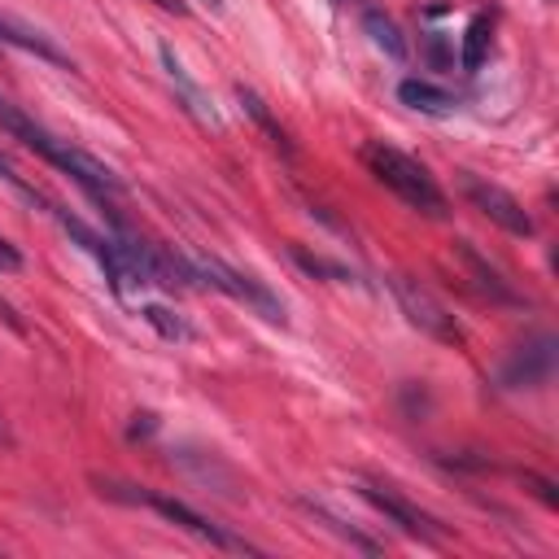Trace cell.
<instances>
[{
	"label": "cell",
	"mask_w": 559,
	"mask_h": 559,
	"mask_svg": "<svg viewBox=\"0 0 559 559\" xmlns=\"http://www.w3.org/2000/svg\"><path fill=\"white\" fill-rule=\"evenodd\" d=\"M524 485H528V489H533V493H537V498H542L546 507H555V502H559V493H555V485H550V480H542V476L524 472Z\"/></svg>",
	"instance_id": "obj_16"
},
{
	"label": "cell",
	"mask_w": 559,
	"mask_h": 559,
	"mask_svg": "<svg viewBox=\"0 0 559 559\" xmlns=\"http://www.w3.org/2000/svg\"><path fill=\"white\" fill-rule=\"evenodd\" d=\"M362 26H367L371 44H376V48H384L393 61H402V57H406V39H402L397 22H393L384 9H367V13H362Z\"/></svg>",
	"instance_id": "obj_14"
},
{
	"label": "cell",
	"mask_w": 559,
	"mask_h": 559,
	"mask_svg": "<svg viewBox=\"0 0 559 559\" xmlns=\"http://www.w3.org/2000/svg\"><path fill=\"white\" fill-rule=\"evenodd\" d=\"M397 100H402L406 109L432 114V118H445V114L459 109V96H450L445 87H437V83H428V79H402V83H397Z\"/></svg>",
	"instance_id": "obj_11"
},
{
	"label": "cell",
	"mask_w": 559,
	"mask_h": 559,
	"mask_svg": "<svg viewBox=\"0 0 559 559\" xmlns=\"http://www.w3.org/2000/svg\"><path fill=\"white\" fill-rule=\"evenodd\" d=\"M0 319H4V323H9L13 332H22V319H17V310H13V301H4V297H0Z\"/></svg>",
	"instance_id": "obj_19"
},
{
	"label": "cell",
	"mask_w": 559,
	"mask_h": 559,
	"mask_svg": "<svg viewBox=\"0 0 559 559\" xmlns=\"http://www.w3.org/2000/svg\"><path fill=\"white\" fill-rule=\"evenodd\" d=\"M454 253H459V258H463V266L476 275V288H480L489 301H502V306H524V297H520V293H515V288H511V284H507V280H502V275H498V271H493V266H489V262H485L476 249H472V240H454Z\"/></svg>",
	"instance_id": "obj_10"
},
{
	"label": "cell",
	"mask_w": 559,
	"mask_h": 559,
	"mask_svg": "<svg viewBox=\"0 0 559 559\" xmlns=\"http://www.w3.org/2000/svg\"><path fill=\"white\" fill-rule=\"evenodd\" d=\"M489 48H493V13H472V22H467V31H463V44H459V66L467 70V74H476L480 66H485V57H489Z\"/></svg>",
	"instance_id": "obj_12"
},
{
	"label": "cell",
	"mask_w": 559,
	"mask_h": 559,
	"mask_svg": "<svg viewBox=\"0 0 559 559\" xmlns=\"http://www.w3.org/2000/svg\"><path fill=\"white\" fill-rule=\"evenodd\" d=\"M0 131H9L13 140H22L31 153H39L44 162H52V166H61L74 183H83L92 197H114V192H122V179L105 166V162H96L92 153H83V148H74L70 140H57L48 127H39V122H31L13 100H4L0 96Z\"/></svg>",
	"instance_id": "obj_1"
},
{
	"label": "cell",
	"mask_w": 559,
	"mask_h": 559,
	"mask_svg": "<svg viewBox=\"0 0 559 559\" xmlns=\"http://www.w3.org/2000/svg\"><path fill=\"white\" fill-rule=\"evenodd\" d=\"M555 371V336H533L511 358L502 362V384L507 389H542Z\"/></svg>",
	"instance_id": "obj_8"
},
{
	"label": "cell",
	"mask_w": 559,
	"mask_h": 559,
	"mask_svg": "<svg viewBox=\"0 0 559 559\" xmlns=\"http://www.w3.org/2000/svg\"><path fill=\"white\" fill-rule=\"evenodd\" d=\"M205 4H210V9H223V0H205Z\"/></svg>",
	"instance_id": "obj_21"
},
{
	"label": "cell",
	"mask_w": 559,
	"mask_h": 559,
	"mask_svg": "<svg viewBox=\"0 0 559 559\" xmlns=\"http://www.w3.org/2000/svg\"><path fill=\"white\" fill-rule=\"evenodd\" d=\"M144 507H153L157 515H166L170 524L188 528L192 537H201V542H210V546H218V550H245V555H258V546H253V542H245V537H236L231 528H223V524L205 520L201 511H192V507H188V502H179V498H166V493H148V498H144Z\"/></svg>",
	"instance_id": "obj_7"
},
{
	"label": "cell",
	"mask_w": 559,
	"mask_h": 559,
	"mask_svg": "<svg viewBox=\"0 0 559 559\" xmlns=\"http://www.w3.org/2000/svg\"><path fill=\"white\" fill-rule=\"evenodd\" d=\"M17 266H22V253L0 236V271H17Z\"/></svg>",
	"instance_id": "obj_18"
},
{
	"label": "cell",
	"mask_w": 559,
	"mask_h": 559,
	"mask_svg": "<svg viewBox=\"0 0 559 559\" xmlns=\"http://www.w3.org/2000/svg\"><path fill=\"white\" fill-rule=\"evenodd\" d=\"M358 157H362V166L393 192V197H402L411 210H419V214H428V218H445V192L437 188V179L428 175V166L424 162H415L411 153H402V148H393V144H384V140H367L362 148H358Z\"/></svg>",
	"instance_id": "obj_2"
},
{
	"label": "cell",
	"mask_w": 559,
	"mask_h": 559,
	"mask_svg": "<svg viewBox=\"0 0 559 559\" xmlns=\"http://www.w3.org/2000/svg\"><path fill=\"white\" fill-rule=\"evenodd\" d=\"M162 13H175V17H188V4L183 0H153Z\"/></svg>",
	"instance_id": "obj_20"
},
{
	"label": "cell",
	"mask_w": 559,
	"mask_h": 559,
	"mask_svg": "<svg viewBox=\"0 0 559 559\" xmlns=\"http://www.w3.org/2000/svg\"><path fill=\"white\" fill-rule=\"evenodd\" d=\"M140 314H144V323H148V328H157V336H166V341H188V336H192V332H188V323H183L175 310L157 306V301H148Z\"/></svg>",
	"instance_id": "obj_15"
},
{
	"label": "cell",
	"mask_w": 559,
	"mask_h": 559,
	"mask_svg": "<svg viewBox=\"0 0 559 559\" xmlns=\"http://www.w3.org/2000/svg\"><path fill=\"white\" fill-rule=\"evenodd\" d=\"M197 275L210 284V288H218V293H227V297H236V301H245L253 314H262L266 323H288V314H284V301L258 280V275H249V271H236V266H227V262H218V258H201L197 262Z\"/></svg>",
	"instance_id": "obj_4"
},
{
	"label": "cell",
	"mask_w": 559,
	"mask_h": 559,
	"mask_svg": "<svg viewBox=\"0 0 559 559\" xmlns=\"http://www.w3.org/2000/svg\"><path fill=\"white\" fill-rule=\"evenodd\" d=\"M354 485H358V493H362L389 524H397L406 537H415V542H441V528H437L419 507H411L397 489H389V485H380V480H371V476H358Z\"/></svg>",
	"instance_id": "obj_6"
},
{
	"label": "cell",
	"mask_w": 559,
	"mask_h": 559,
	"mask_svg": "<svg viewBox=\"0 0 559 559\" xmlns=\"http://www.w3.org/2000/svg\"><path fill=\"white\" fill-rule=\"evenodd\" d=\"M157 57H162V66H166V79H170V83L179 87V100H183V109H188V114H192L197 122H205V127H218V114L210 109V100H205V92H201V87H197V83L188 79V70H183V61L175 57V48H170L166 39L157 44Z\"/></svg>",
	"instance_id": "obj_9"
},
{
	"label": "cell",
	"mask_w": 559,
	"mask_h": 559,
	"mask_svg": "<svg viewBox=\"0 0 559 559\" xmlns=\"http://www.w3.org/2000/svg\"><path fill=\"white\" fill-rule=\"evenodd\" d=\"M459 188H463V197L472 201V210H480L489 223H498L502 231H511V236H533V218H528V210L507 192V188H498V183H489V179H480V175H472V170H459Z\"/></svg>",
	"instance_id": "obj_5"
},
{
	"label": "cell",
	"mask_w": 559,
	"mask_h": 559,
	"mask_svg": "<svg viewBox=\"0 0 559 559\" xmlns=\"http://www.w3.org/2000/svg\"><path fill=\"white\" fill-rule=\"evenodd\" d=\"M236 100H240V105H245V114H249V118H253V122H258V127H262V131L271 135V144H275V148H284V153H293V140H288V131H284V127H280V122L271 118V109H266V100H262V96H258L253 87H245V83H236Z\"/></svg>",
	"instance_id": "obj_13"
},
{
	"label": "cell",
	"mask_w": 559,
	"mask_h": 559,
	"mask_svg": "<svg viewBox=\"0 0 559 559\" xmlns=\"http://www.w3.org/2000/svg\"><path fill=\"white\" fill-rule=\"evenodd\" d=\"M389 288H393L402 314H406L419 332H428V336L441 341V345H463V341H467L463 323H459V319H454V314H450L424 284H415L411 275H389Z\"/></svg>",
	"instance_id": "obj_3"
},
{
	"label": "cell",
	"mask_w": 559,
	"mask_h": 559,
	"mask_svg": "<svg viewBox=\"0 0 559 559\" xmlns=\"http://www.w3.org/2000/svg\"><path fill=\"white\" fill-rule=\"evenodd\" d=\"M0 179H4V183H13V188H22L26 197H35V192H31L26 183H22V175H17V166L9 162V153H4V148H0Z\"/></svg>",
	"instance_id": "obj_17"
}]
</instances>
